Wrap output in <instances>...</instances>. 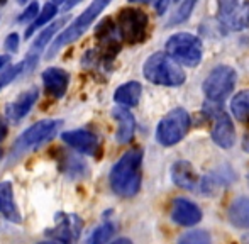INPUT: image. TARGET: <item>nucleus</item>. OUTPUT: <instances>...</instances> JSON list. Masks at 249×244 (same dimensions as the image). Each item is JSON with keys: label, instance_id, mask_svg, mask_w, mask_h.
Returning a JSON list of instances; mask_svg holds the SVG:
<instances>
[{"label": "nucleus", "instance_id": "obj_1", "mask_svg": "<svg viewBox=\"0 0 249 244\" xmlns=\"http://www.w3.org/2000/svg\"><path fill=\"white\" fill-rule=\"evenodd\" d=\"M142 151L139 148L129 149L117 159L110 170L108 182L110 188L119 197H134L141 190L142 182Z\"/></svg>", "mask_w": 249, "mask_h": 244}, {"label": "nucleus", "instance_id": "obj_2", "mask_svg": "<svg viewBox=\"0 0 249 244\" xmlns=\"http://www.w3.org/2000/svg\"><path fill=\"white\" fill-rule=\"evenodd\" d=\"M110 2L112 0H93V2L90 3V5L87 7V9L83 10V12L80 14V16L76 17V19L73 20V22L70 24L65 31H61V33H59L58 36L51 41L50 48H48V53H46L48 60L54 58L56 53H59L65 46H68V44L78 41L80 37L83 36V33H85V31L89 29V27L92 26L97 19H99L100 14L104 12L108 5H110Z\"/></svg>", "mask_w": 249, "mask_h": 244}, {"label": "nucleus", "instance_id": "obj_3", "mask_svg": "<svg viewBox=\"0 0 249 244\" xmlns=\"http://www.w3.org/2000/svg\"><path fill=\"white\" fill-rule=\"evenodd\" d=\"M142 75L149 83L160 87H180L187 80L183 68L166 53L151 54L142 65Z\"/></svg>", "mask_w": 249, "mask_h": 244}, {"label": "nucleus", "instance_id": "obj_4", "mask_svg": "<svg viewBox=\"0 0 249 244\" xmlns=\"http://www.w3.org/2000/svg\"><path fill=\"white\" fill-rule=\"evenodd\" d=\"M166 54L180 66L194 68L202 63L203 58V44L195 34L190 33H177L171 34L164 44Z\"/></svg>", "mask_w": 249, "mask_h": 244}, {"label": "nucleus", "instance_id": "obj_5", "mask_svg": "<svg viewBox=\"0 0 249 244\" xmlns=\"http://www.w3.org/2000/svg\"><path fill=\"white\" fill-rule=\"evenodd\" d=\"M61 124H63L61 121L44 119V121H39V122H36V124H33L31 127H27L26 131L19 136V139L14 142L12 158H19L24 153L31 151V149H36V148H39L41 144L48 142L50 139H53L58 134Z\"/></svg>", "mask_w": 249, "mask_h": 244}, {"label": "nucleus", "instance_id": "obj_6", "mask_svg": "<svg viewBox=\"0 0 249 244\" xmlns=\"http://www.w3.org/2000/svg\"><path fill=\"white\" fill-rule=\"evenodd\" d=\"M148 26L149 19L146 12L134 7H125L119 12L115 29L122 41L129 44H138L142 43L148 36Z\"/></svg>", "mask_w": 249, "mask_h": 244}, {"label": "nucleus", "instance_id": "obj_7", "mask_svg": "<svg viewBox=\"0 0 249 244\" xmlns=\"http://www.w3.org/2000/svg\"><path fill=\"white\" fill-rule=\"evenodd\" d=\"M192 125L190 114L178 107L168 112L156 127V141L161 146H175L188 134Z\"/></svg>", "mask_w": 249, "mask_h": 244}, {"label": "nucleus", "instance_id": "obj_8", "mask_svg": "<svg viewBox=\"0 0 249 244\" xmlns=\"http://www.w3.org/2000/svg\"><path fill=\"white\" fill-rule=\"evenodd\" d=\"M203 112L213 122L212 125V136L213 142L217 146L224 149H231L236 142V129L231 121V117L226 114V110L222 109V102H212V100H207L203 104Z\"/></svg>", "mask_w": 249, "mask_h": 244}, {"label": "nucleus", "instance_id": "obj_9", "mask_svg": "<svg viewBox=\"0 0 249 244\" xmlns=\"http://www.w3.org/2000/svg\"><path fill=\"white\" fill-rule=\"evenodd\" d=\"M236 82H237L236 70L229 65H219L203 80V93H205L207 100L222 102L227 95L232 93Z\"/></svg>", "mask_w": 249, "mask_h": 244}, {"label": "nucleus", "instance_id": "obj_10", "mask_svg": "<svg viewBox=\"0 0 249 244\" xmlns=\"http://www.w3.org/2000/svg\"><path fill=\"white\" fill-rule=\"evenodd\" d=\"M217 19L220 26L229 31H244L249 27V2L248 0H219Z\"/></svg>", "mask_w": 249, "mask_h": 244}, {"label": "nucleus", "instance_id": "obj_11", "mask_svg": "<svg viewBox=\"0 0 249 244\" xmlns=\"http://www.w3.org/2000/svg\"><path fill=\"white\" fill-rule=\"evenodd\" d=\"M83 229V221L75 214H59L56 219V226L53 229H48L46 236L53 241L61 244H75L78 241Z\"/></svg>", "mask_w": 249, "mask_h": 244}, {"label": "nucleus", "instance_id": "obj_12", "mask_svg": "<svg viewBox=\"0 0 249 244\" xmlns=\"http://www.w3.org/2000/svg\"><path fill=\"white\" fill-rule=\"evenodd\" d=\"M171 221L177 222L178 226L190 227L202 221V210L195 202L188 200L185 197H177L171 204Z\"/></svg>", "mask_w": 249, "mask_h": 244}, {"label": "nucleus", "instance_id": "obj_13", "mask_svg": "<svg viewBox=\"0 0 249 244\" xmlns=\"http://www.w3.org/2000/svg\"><path fill=\"white\" fill-rule=\"evenodd\" d=\"M61 139L65 141V144L76 149L78 153H83V155L93 156L97 155V149H99V138L92 131H87V129L66 131L61 134Z\"/></svg>", "mask_w": 249, "mask_h": 244}, {"label": "nucleus", "instance_id": "obj_14", "mask_svg": "<svg viewBox=\"0 0 249 244\" xmlns=\"http://www.w3.org/2000/svg\"><path fill=\"white\" fill-rule=\"evenodd\" d=\"M44 92L54 99H61L70 87V73L58 66H50L41 73Z\"/></svg>", "mask_w": 249, "mask_h": 244}, {"label": "nucleus", "instance_id": "obj_15", "mask_svg": "<svg viewBox=\"0 0 249 244\" xmlns=\"http://www.w3.org/2000/svg\"><path fill=\"white\" fill-rule=\"evenodd\" d=\"M171 180L177 187L183 188V190L190 192H198L200 190V182L202 178L197 175V172L194 170V166L190 165V161H177L171 166Z\"/></svg>", "mask_w": 249, "mask_h": 244}, {"label": "nucleus", "instance_id": "obj_16", "mask_svg": "<svg viewBox=\"0 0 249 244\" xmlns=\"http://www.w3.org/2000/svg\"><path fill=\"white\" fill-rule=\"evenodd\" d=\"M112 117L117 122V132H115V141L119 144H127L132 141L136 132V119L132 112L125 107H115L112 110Z\"/></svg>", "mask_w": 249, "mask_h": 244}, {"label": "nucleus", "instance_id": "obj_17", "mask_svg": "<svg viewBox=\"0 0 249 244\" xmlns=\"http://www.w3.org/2000/svg\"><path fill=\"white\" fill-rule=\"evenodd\" d=\"M37 97H39L37 88H29V90H26V92H22L12 104L7 105V110H5L7 117L14 122L24 119V117L29 114V110L33 109L34 104H36Z\"/></svg>", "mask_w": 249, "mask_h": 244}, {"label": "nucleus", "instance_id": "obj_18", "mask_svg": "<svg viewBox=\"0 0 249 244\" xmlns=\"http://www.w3.org/2000/svg\"><path fill=\"white\" fill-rule=\"evenodd\" d=\"M0 215L14 224L22 222V215L14 200V190L10 182H0Z\"/></svg>", "mask_w": 249, "mask_h": 244}, {"label": "nucleus", "instance_id": "obj_19", "mask_svg": "<svg viewBox=\"0 0 249 244\" xmlns=\"http://www.w3.org/2000/svg\"><path fill=\"white\" fill-rule=\"evenodd\" d=\"M227 219L237 229H249V197H237L227 209Z\"/></svg>", "mask_w": 249, "mask_h": 244}, {"label": "nucleus", "instance_id": "obj_20", "mask_svg": "<svg viewBox=\"0 0 249 244\" xmlns=\"http://www.w3.org/2000/svg\"><path fill=\"white\" fill-rule=\"evenodd\" d=\"M142 93V85L136 80L121 85L114 92V100L115 104H119L121 107H136L141 100Z\"/></svg>", "mask_w": 249, "mask_h": 244}, {"label": "nucleus", "instance_id": "obj_21", "mask_svg": "<svg viewBox=\"0 0 249 244\" xmlns=\"http://www.w3.org/2000/svg\"><path fill=\"white\" fill-rule=\"evenodd\" d=\"M56 14H58V5L48 2L46 5L43 7V12L37 14V16L33 19V22L27 26L26 33H24V37H26V39H31V37H33L34 34H36L37 31L41 29V27L46 26V24L50 22V20L56 16Z\"/></svg>", "mask_w": 249, "mask_h": 244}, {"label": "nucleus", "instance_id": "obj_22", "mask_svg": "<svg viewBox=\"0 0 249 244\" xmlns=\"http://www.w3.org/2000/svg\"><path fill=\"white\" fill-rule=\"evenodd\" d=\"M231 110L236 121L249 125V90H241L231 100Z\"/></svg>", "mask_w": 249, "mask_h": 244}, {"label": "nucleus", "instance_id": "obj_23", "mask_svg": "<svg viewBox=\"0 0 249 244\" xmlns=\"http://www.w3.org/2000/svg\"><path fill=\"white\" fill-rule=\"evenodd\" d=\"M115 232V226L112 222H105V224L99 226L95 231L92 232V236L89 238V244H107L110 241V238Z\"/></svg>", "mask_w": 249, "mask_h": 244}, {"label": "nucleus", "instance_id": "obj_24", "mask_svg": "<svg viewBox=\"0 0 249 244\" xmlns=\"http://www.w3.org/2000/svg\"><path fill=\"white\" fill-rule=\"evenodd\" d=\"M61 165H63V170L71 176H82V175H85V172H87L82 159L75 158L73 155H65V158L61 159Z\"/></svg>", "mask_w": 249, "mask_h": 244}, {"label": "nucleus", "instance_id": "obj_25", "mask_svg": "<svg viewBox=\"0 0 249 244\" xmlns=\"http://www.w3.org/2000/svg\"><path fill=\"white\" fill-rule=\"evenodd\" d=\"M178 244H212V238L207 231L197 229V231H188L178 239Z\"/></svg>", "mask_w": 249, "mask_h": 244}, {"label": "nucleus", "instance_id": "obj_26", "mask_svg": "<svg viewBox=\"0 0 249 244\" xmlns=\"http://www.w3.org/2000/svg\"><path fill=\"white\" fill-rule=\"evenodd\" d=\"M195 3H197V0H183V2L180 3V7H178L177 10H175L173 17L170 19V22H168V26H175V24H181L185 22V20L190 17L192 10H194Z\"/></svg>", "mask_w": 249, "mask_h": 244}, {"label": "nucleus", "instance_id": "obj_27", "mask_svg": "<svg viewBox=\"0 0 249 244\" xmlns=\"http://www.w3.org/2000/svg\"><path fill=\"white\" fill-rule=\"evenodd\" d=\"M39 14V3L37 2H31L29 5L26 7V10H24L22 14L19 16V19H17V22H27V20H33L34 17Z\"/></svg>", "mask_w": 249, "mask_h": 244}, {"label": "nucleus", "instance_id": "obj_28", "mask_svg": "<svg viewBox=\"0 0 249 244\" xmlns=\"http://www.w3.org/2000/svg\"><path fill=\"white\" fill-rule=\"evenodd\" d=\"M5 50L9 51V53H17V50H19V34L10 33L9 36L5 37Z\"/></svg>", "mask_w": 249, "mask_h": 244}, {"label": "nucleus", "instance_id": "obj_29", "mask_svg": "<svg viewBox=\"0 0 249 244\" xmlns=\"http://www.w3.org/2000/svg\"><path fill=\"white\" fill-rule=\"evenodd\" d=\"M168 5H170V0H156V3H154V9H156L158 16H163V14L166 12Z\"/></svg>", "mask_w": 249, "mask_h": 244}, {"label": "nucleus", "instance_id": "obj_30", "mask_svg": "<svg viewBox=\"0 0 249 244\" xmlns=\"http://www.w3.org/2000/svg\"><path fill=\"white\" fill-rule=\"evenodd\" d=\"M82 2V0H65V5H63V9L65 10H71V9H75L78 3Z\"/></svg>", "mask_w": 249, "mask_h": 244}, {"label": "nucleus", "instance_id": "obj_31", "mask_svg": "<svg viewBox=\"0 0 249 244\" xmlns=\"http://www.w3.org/2000/svg\"><path fill=\"white\" fill-rule=\"evenodd\" d=\"M7 138V124L3 122V119L0 117V141Z\"/></svg>", "mask_w": 249, "mask_h": 244}, {"label": "nucleus", "instance_id": "obj_32", "mask_svg": "<svg viewBox=\"0 0 249 244\" xmlns=\"http://www.w3.org/2000/svg\"><path fill=\"white\" fill-rule=\"evenodd\" d=\"M241 144H243V149H244V151L249 153V132H246V134H244L243 142H241Z\"/></svg>", "mask_w": 249, "mask_h": 244}, {"label": "nucleus", "instance_id": "obj_33", "mask_svg": "<svg viewBox=\"0 0 249 244\" xmlns=\"http://www.w3.org/2000/svg\"><path fill=\"white\" fill-rule=\"evenodd\" d=\"M110 244H132V241L127 238H121V239H115V241L110 243Z\"/></svg>", "mask_w": 249, "mask_h": 244}, {"label": "nucleus", "instance_id": "obj_34", "mask_svg": "<svg viewBox=\"0 0 249 244\" xmlns=\"http://www.w3.org/2000/svg\"><path fill=\"white\" fill-rule=\"evenodd\" d=\"M7 61H9V56H3V54H0V70L7 65Z\"/></svg>", "mask_w": 249, "mask_h": 244}, {"label": "nucleus", "instance_id": "obj_35", "mask_svg": "<svg viewBox=\"0 0 249 244\" xmlns=\"http://www.w3.org/2000/svg\"><path fill=\"white\" fill-rule=\"evenodd\" d=\"M129 2H134V3H146V2H151V0H129Z\"/></svg>", "mask_w": 249, "mask_h": 244}, {"label": "nucleus", "instance_id": "obj_36", "mask_svg": "<svg viewBox=\"0 0 249 244\" xmlns=\"http://www.w3.org/2000/svg\"><path fill=\"white\" fill-rule=\"evenodd\" d=\"M37 244H61V243H58V241H43V243H37Z\"/></svg>", "mask_w": 249, "mask_h": 244}, {"label": "nucleus", "instance_id": "obj_37", "mask_svg": "<svg viewBox=\"0 0 249 244\" xmlns=\"http://www.w3.org/2000/svg\"><path fill=\"white\" fill-rule=\"evenodd\" d=\"M50 2H51V3H54V5H58V3H61V2L65 3V0H50Z\"/></svg>", "mask_w": 249, "mask_h": 244}, {"label": "nucleus", "instance_id": "obj_38", "mask_svg": "<svg viewBox=\"0 0 249 244\" xmlns=\"http://www.w3.org/2000/svg\"><path fill=\"white\" fill-rule=\"evenodd\" d=\"M29 0H17V3H27Z\"/></svg>", "mask_w": 249, "mask_h": 244}, {"label": "nucleus", "instance_id": "obj_39", "mask_svg": "<svg viewBox=\"0 0 249 244\" xmlns=\"http://www.w3.org/2000/svg\"><path fill=\"white\" fill-rule=\"evenodd\" d=\"M244 241H246V243L249 244V234H248V236H244Z\"/></svg>", "mask_w": 249, "mask_h": 244}, {"label": "nucleus", "instance_id": "obj_40", "mask_svg": "<svg viewBox=\"0 0 249 244\" xmlns=\"http://www.w3.org/2000/svg\"><path fill=\"white\" fill-rule=\"evenodd\" d=\"M5 2H7V0H0V5H3Z\"/></svg>", "mask_w": 249, "mask_h": 244}, {"label": "nucleus", "instance_id": "obj_41", "mask_svg": "<svg viewBox=\"0 0 249 244\" xmlns=\"http://www.w3.org/2000/svg\"><path fill=\"white\" fill-rule=\"evenodd\" d=\"M177 2H178V0H177Z\"/></svg>", "mask_w": 249, "mask_h": 244}]
</instances>
